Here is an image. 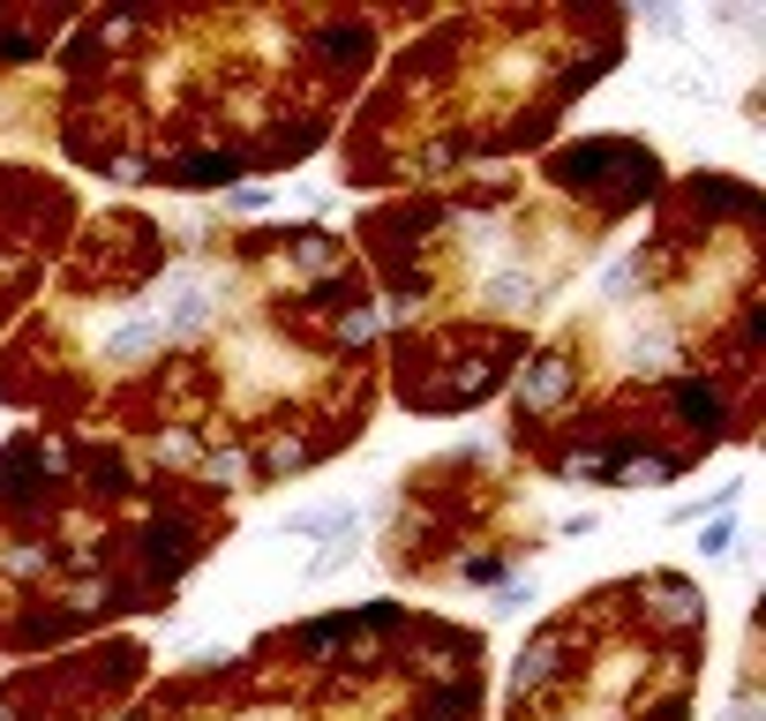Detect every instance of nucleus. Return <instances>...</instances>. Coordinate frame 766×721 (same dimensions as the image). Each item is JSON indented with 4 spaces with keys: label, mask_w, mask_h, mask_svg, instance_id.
Instances as JSON below:
<instances>
[{
    "label": "nucleus",
    "mask_w": 766,
    "mask_h": 721,
    "mask_svg": "<svg viewBox=\"0 0 766 721\" xmlns=\"http://www.w3.org/2000/svg\"><path fill=\"white\" fill-rule=\"evenodd\" d=\"M481 294L496 301V308H534V301H541V286H534L526 271H489V286H481Z\"/></svg>",
    "instance_id": "2"
},
{
    "label": "nucleus",
    "mask_w": 766,
    "mask_h": 721,
    "mask_svg": "<svg viewBox=\"0 0 766 721\" xmlns=\"http://www.w3.org/2000/svg\"><path fill=\"white\" fill-rule=\"evenodd\" d=\"M339 564H353V526H346L339 542H324V549H316V564H308V579H331Z\"/></svg>",
    "instance_id": "5"
},
{
    "label": "nucleus",
    "mask_w": 766,
    "mask_h": 721,
    "mask_svg": "<svg viewBox=\"0 0 766 721\" xmlns=\"http://www.w3.org/2000/svg\"><path fill=\"white\" fill-rule=\"evenodd\" d=\"M556 391H563V361H541V369H534V376L518 383V398H526V406H549Z\"/></svg>",
    "instance_id": "4"
},
{
    "label": "nucleus",
    "mask_w": 766,
    "mask_h": 721,
    "mask_svg": "<svg viewBox=\"0 0 766 721\" xmlns=\"http://www.w3.org/2000/svg\"><path fill=\"white\" fill-rule=\"evenodd\" d=\"M158 308H166V331H204L218 316V294L196 278V271H166V286H158Z\"/></svg>",
    "instance_id": "1"
},
{
    "label": "nucleus",
    "mask_w": 766,
    "mask_h": 721,
    "mask_svg": "<svg viewBox=\"0 0 766 721\" xmlns=\"http://www.w3.org/2000/svg\"><path fill=\"white\" fill-rule=\"evenodd\" d=\"M151 346H158V324H143V316H135V324H121V331L106 339V361H143Z\"/></svg>",
    "instance_id": "3"
}]
</instances>
